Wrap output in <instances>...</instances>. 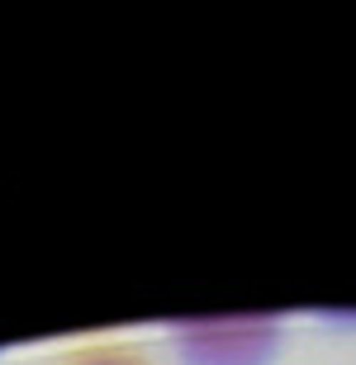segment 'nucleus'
Masks as SVG:
<instances>
[{
  "label": "nucleus",
  "mask_w": 356,
  "mask_h": 365,
  "mask_svg": "<svg viewBox=\"0 0 356 365\" xmlns=\"http://www.w3.org/2000/svg\"><path fill=\"white\" fill-rule=\"evenodd\" d=\"M62 365H152V361L138 346H128V341H91V346L67 351Z\"/></svg>",
  "instance_id": "f03ea898"
},
{
  "label": "nucleus",
  "mask_w": 356,
  "mask_h": 365,
  "mask_svg": "<svg viewBox=\"0 0 356 365\" xmlns=\"http://www.w3.org/2000/svg\"><path fill=\"white\" fill-rule=\"evenodd\" d=\"M166 332L185 365H271L285 341V323L275 313L185 318V323H171Z\"/></svg>",
  "instance_id": "f257e3e1"
}]
</instances>
